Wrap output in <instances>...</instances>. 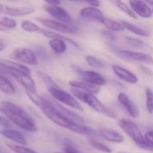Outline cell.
Listing matches in <instances>:
<instances>
[{"label":"cell","mask_w":153,"mask_h":153,"mask_svg":"<svg viewBox=\"0 0 153 153\" xmlns=\"http://www.w3.org/2000/svg\"><path fill=\"white\" fill-rule=\"evenodd\" d=\"M12 122L7 118L4 115H0V126L3 128H11L12 126Z\"/></svg>","instance_id":"e575fe53"},{"label":"cell","mask_w":153,"mask_h":153,"mask_svg":"<svg viewBox=\"0 0 153 153\" xmlns=\"http://www.w3.org/2000/svg\"><path fill=\"white\" fill-rule=\"evenodd\" d=\"M38 74H39V76L41 78V80L45 82V84L48 86V87H51V86H56L57 84L48 75V74H43V73H38Z\"/></svg>","instance_id":"1f68e13d"},{"label":"cell","mask_w":153,"mask_h":153,"mask_svg":"<svg viewBox=\"0 0 153 153\" xmlns=\"http://www.w3.org/2000/svg\"><path fill=\"white\" fill-rule=\"evenodd\" d=\"M37 53H38V55H37V56H39V57H47V53H46V51H45V49L43 48H39L38 50H37Z\"/></svg>","instance_id":"f35d334b"},{"label":"cell","mask_w":153,"mask_h":153,"mask_svg":"<svg viewBox=\"0 0 153 153\" xmlns=\"http://www.w3.org/2000/svg\"><path fill=\"white\" fill-rule=\"evenodd\" d=\"M121 22H122L125 30H127L130 32H132V33H134V34H135L137 36H142V37H149L150 36V33L147 30H145L144 29H142V28H140V27L129 22L122 21Z\"/></svg>","instance_id":"603a6c76"},{"label":"cell","mask_w":153,"mask_h":153,"mask_svg":"<svg viewBox=\"0 0 153 153\" xmlns=\"http://www.w3.org/2000/svg\"><path fill=\"white\" fill-rule=\"evenodd\" d=\"M44 9L55 20L64 22L66 23L74 24L73 19H72L71 15L69 14V13L65 8L61 7L60 5H48H48L44 6Z\"/></svg>","instance_id":"30bf717a"},{"label":"cell","mask_w":153,"mask_h":153,"mask_svg":"<svg viewBox=\"0 0 153 153\" xmlns=\"http://www.w3.org/2000/svg\"><path fill=\"white\" fill-rule=\"evenodd\" d=\"M126 40L128 41V43H130L131 45L136 47V48H142V47H145V43L138 39H134V38H131V37H127Z\"/></svg>","instance_id":"d6a6232c"},{"label":"cell","mask_w":153,"mask_h":153,"mask_svg":"<svg viewBox=\"0 0 153 153\" xmlns=\"http://www.w3.org/2000/svg\"><path fill=\"white\" fill-rule=\"evenodd\" d=\"M89 143H90V145H91L92 148L98 150L99 152H101L103 153L112 152L111 149H110L108 146H107L106 144H104V143H100V142H99V141H97V140L91 139V140H89Z\"/></svg>","instance_id":"f1b7e54d"},{"label":"cell","mask_w":153,"mask_h":153,"mask_svg":"<svg viewBox=\"0 0 153 153\" xmlns=\"http://www.w3.org/2000/svg\"><path fill=\"white\" fill-rule=\"evenodd\" d=\"M55 153H65V152H55Z\"/></svg>","instance_id":"f6af8a7d"},{"label":"cell","mask_w":153,"mask_h":153,"mask_svg":"<svg viewBox=\"0 0 153 153\" xmlns=\"http://www.w3.org/2000/svg\"><path fill=\"white\" fill-rule=\"evenodd\" d=\"M146 109L150 114H153V91L151 89H146Z\"/></svg>","instance_id":"4dcf8cb0"},{"label":"cell","mask_w":153,"mask_h":153,"mask_svg":"<svg viewBox=\"0 0 153 153\" xmlns=\"http://www.w3.org/2000/svg\"><path fill=\"white\" fill-rule=\"evenodd\" d=\"M0 65H2L6 70L11 71V72H17V73L30 74V69L27 65H22V64L16 62V61L0 58Z\"/></svg>","instance_id":"2e32d148"},{"label":"cell","mask_w":153,"mask_h":153,"mask_svg":"<svg viewBox=\"0 0 153 153\" xmlns=\"http://www.w3.org/2000/svg\"><path fill=\"white\" fill-rule=\"evenodd\" d=\"M129 4L135 14L142 18H151L153 15L152 9L143 0H129Z\"/></svg>","instance_id":"5bb4252c"},{"label":"cell","mask_w":153,"mask_h":153,"mask_svg":"<svg viewBox=\"0 0 153 153\" xmlns=\"http://www.w3.org/2000/svg\"><path fill=\"white\" fill-rule=\"evenodd\" d=\"M0 26L5 30H14L17 27V22L10 16L0 15Z\"/></svg>","instance_id":"d4e9b609"},{"label":"cell","mask_w":153,"mask_h":153,"mask_svg":"<svg viewBox=\"0 0 153 153\" xmlns=\"http://www.w3.org/2000/svg\"><path fill=\"white\" fill-rule=\"evenodd\" d=\"M4 48H5V44H4L2 40H0V52L3 51Z\"/></svg>","instance_id":"60d3db41"},{"label":"cell","mask_w":153,"mask_h":153,"mask_svg":"<svg viewBox=\"0 0 153 153\" xmlns=\"http://www.w3.org/2000/svg\"><path fill=\"white\" fill-rule=\"evenodd\" d=\"M6 146L8 149H10L14 153H38L34 150L28 148L24 145L21 144H13V143H6Z\"/></svg>","instance_id":"484cf974"},{"label":"cell","mask_w":153,"mask_h":153,"mask_svg":"<svg viewBox=\"0 0 153 153\" xmlns=\"http://www.w3.org/2000/svg\"><path fill=\"white\" fill-rule=\"evenodd\" d=\"M76 74L78 77L81 79V81L89 82L91 84L96 85V86H103L107 83L106 78L101 75L100 74L91 71V70H82V69H77Z\"/></svg>","instance_id":"9c48e42d"},{"label":"cell","mask_w":153,"mask_h":153,"mask_svg":"<svg viewBox=\"0 0 153 153\" xmlns=\"http://www.w3.org/2000/svg\"><path fill=\"white\" fill-rule=\"evenodd\" d=\"M79 15L82 19L85 21L96 22L100 23H103L106 18L103 13L98 7H94V6H88L81 9L79 12Z\"/></svg>","instance_id":"8fae6325"},{"label":"cell","mask_w":153,"mask_h":153,"mask_svg":"<svg viewBox=\"0 0 153 153\" xmlns=\"http://www.w3.org/2000/svg\"><path fill=\"white\" fill-rule=\"evenodd\" d=\"M86 62L92 68L102 69V68L106 67V65L100 59H99V58H97V57H95L93 56H86Z\"/></svg>","instance_id":"f546056e"},{"label":"cell","mask_w":153,"mask_h":153,"mask_svg":"<svg viewBox=\"0 0 153 153\" xmlns=\"http://www.w3.org/2000/svg\"><path fill=\"white\" fill-rule=\"evenodd\" d=\"M21 27L24 31H27V32H39L41 30V28L38 24L29 20L23 21L21 24Z\"/></svg>","instance_id":"4316f807"},{"label":"cell","mask_w":153,"mask_h":153,"mask_svg":"<svg viewBox=\"0 0 153 153\" xmlns=\"http://www.w3.org/2000/svg\"><path fill=\"white\" fill-rule=\"evenodd\" d=\"M48 90L50 95L59 103H62L74 110H78V111L83 110V108L82 107L78 100L73 94L62 90L57 85L48 87Z\"/></svg>","instance_id":"3957f363"},{"label":"cell","mask_w":153,"mask_h":153,"mask_svg":"<svg viewBox=\"0 0 153 153\" xmlns=\"http://www.w3.org/2000/svg\"><path fill=\"white\" fill-rule=\"evenodd\" d=\"M63 152L65 153H80L79 151L71 143H65L63 148Z\"/></svg>","instance_id":"d590c367"},{"label":"cell","mask_w":153,"mask_h":153,"mask_svg":"<svg viewBox=\"0 0 153 153\" xmlns=\"http://www.w3.org/2000/svg\"><path fill=\"white\" fill-rule=\"evenodd\" d=\"M113 51L120 58L130 60V61L140 62V63H143V64L150 65H153V57L149 54L143 53V52H137V51L119 50V49H116Z\"/></svg>","instance_id":"ba28073f"},{"label":"cell","mask_w":153,"mask_h":153,"mask_svg":"<svg viewBox=\"0 0 153 153\" xmlns=\"http://www.w3.org/2000/svg\"><path fill=\"white\" fill-rule=\"evenodd\" d=\"M68 1L74 2V3H84V4H88L91 6H94V7H99L100 5V0H68Z\"/></svg>","instance_id":"836d02e7"},{"label":"cell","mask_w":153,"mask_h":153,"mask_svg":"<svg viewBox=\"0 0 153 153\" xmlns=\"http://www.w3.org/2000/svg\"><path fill=\"white\" fill-rule=\"evenodd\" d=\"M42 113L54 124L57 125L60 127H63L65 129H67L69 131H72L75 134H85V135H94L95 132L88 127L87 126H81L70 118H68L66 116H65L55 105L54 101L50 100L48 98L42 97V101L40 106L39 107Z\"/></svg>","instance_id":"6da1fadb"},{"label":"cell","mask_w":153,"mask_h":153,"mask_svg":"<svg viewBox=\"0 0 153 153\" xmlns=\"http://www.w3.org/2000/svg\"><path fill=\"white\" fill-rule=\"evenodd\" d=\"M152 12H153V10H152Z\"/></svg>","instance_id":"bcb514c9"},{"label":"cell","mask_w":153,"mask_h":153,"mask_svg":"<svg viewBox=\"0 0 153 153\" xmlns=\"http://www.w3.org/2000/svg\"><path fill=\"white\" fill-rule=\"evenodd\" d=\"M143 1H145L146 3H148V4H150L153 5V0H143Z\"/></svg>","instance_id":"b9f144b4"},{"label":"cell","mask_w":153,"mask_h":153,"mask_svg":"<svg viewBox=\"0 0 153 153\" xmlns=\"http://www.w3.org/2000/svg\"><path fill=\"white\" fill-rule=\"evenodd\" d=\"M69 85L72 88L74 89H78L83 91H87V92H91V93H98L100 91V87L91 84L89 82H83V81H70L69 82Z\"/></svg>","instance_id":"d6986e66"},{"label":"cell","mask_w":153,"mask_h":153,"mask_svg":"<svg viewBox=\"0 0 153 153\" xmlns=\"http://www.w3.org/2000/svg\"><path fill=\"white\" fill-rule=\"evenodd\" d=\"M117 7L123 12L125 13L127 16H129L132 19H137V15L135 14V13L132 10V8L130 6H128L126 3H124L121 0H117Z\"/></svg>","instance_id":"83f0119b"},{"label":"cell","mask_w":153,"mask_h":153,"mask_svg":"<svg viewBox=\"0 0 153 153\" xmlns=\"http://www.w3.org/2000/svg\"><path fill=\"white\" fill-rule=\"evenodd\" d=\"M144 138H145V141L150 143H152L153 144V130H150V131H147L144 134Z\"/></svg>","instance_id":"74e56055"},{"label":"cell","mask_w":153,"mask_h":153,"mask_svg":"<svg viewBox=\"0 0 153 153\" xmlns=\"http://www.w3.org/2000/svg\"><path fill=\"white\" fill-rule=\"evenodd\" d=\"M112 70L114 74L121 80L125 81L126 82H128L130 84H136L138 82V78L137 76L131 72L130 70L122 67L117 65H112Z\"/></svg>","instance_id":"9a60e30c"},{"label":"cell","mask_w":153,"mask_h":153,"mask_svg":"<svg viewBox=\"0 0 153 153\" xmlns=\"http://www.w3.org/2000/svg\"><path fill=\"white\" fill-rule=\"evenodd\" d=\"M104 26L111 31H123L125 30V28L122 24V22L115 21L113 19H108V18H105L103 23Z\"/></svg>","instance_id":"cb8c5ba5"},{"label":"cell","mask_w":153,"mask_h":153,"mask_svg":"<svg viewBox=\"0 0 153 153\" xmlns=\"http://www.w3.org/2000/svg\"><path fill=\"white\" fill-rule=\"evenodd\" d=\"M139 147L143 150H145V151H149V152H153V144L152 143H150L148 142L145 141V143H143V144L139 145Z\"/></svg>","instance_id":"8d00e7d4"},{"label":"cell","mask_w":153,"mask_h":153,"mask_svg":"<svg viewBox=\"0 0 153 153\" xmlns=\"http://www.w3.org/2000/svg\"><path fill=\"white\" fill-rule=\"evenodd\" d=\"M6 1H8V2H16L18 0H6Z\"/></svg>","instance_id":"ee69618b"},{"label":"cell","mask_w":153,"mask_h":153,"mask_svg":"<svg viewBox=\"0 0 153 153\" xmlns=\"http://www.w3.org/2000/svg\"><path fill=\"white\" fill-rule=\"evenodd\" d=\"M48 5H60L61 0H44Z\"/></svg>","instance_id":"ab89813d"},{"label":"cell","mask_w":153,"mask_h":153,"mask_svg":"<svg viewBox=\"0 0 153 153\" xmlns=\"http://www.w3.org/2000/svg\"><path fill=\"white\" fill-rule=\"evenodd\" d=\"M48 45H49V48H51V50L56 55H62L63 53H65L66 51V48H67L66 41L65 39H59V38L50 39L48 41Z\"/></svg>","instance_id":"ffe728a7"},{"label":"cell","mask_w":153,"mask_h":153,"mask_svg":"<svg viewBox=\"0 0 153 153\" xmlns=\"http://www.w3.org/2000/svg\"><path fill=\"white\" fill-rule=\"evenodd\" d=\"M4 116L9 118V120L13 125L17 126L24 131L30 133H35L37 131L36 125L26 112L22 114H5Z\"/></svg>","instance_id":"52a82bcc"},{"label":"cell","mask_w":153,"mask_h":153,"mask_svg":"<svg viewBox=\"0 0 153 153\" xmlns=\"http://www.w3.org/2000/svg\"><path fill=\"white\" fill-rule=\"evenodd\" d=\"M71 91H72V94L78 100H80L82 103H85L86 105H88L95 112L106 115V116L109 117L110 118H115L117 117L112 111H110L108 108H107L102 104V102L93 93L83 91H81V90H78V89H74V88H73Z\"/></svg>","instance_id":"7a4b0ae2"},{"label":"cell","mask_w":153,"mask_h":153,"mask_svg":"<svg viewBox=\"0 0 153 153\" xmlns=\"http://www.w3.org/2000/svg\"><path fill=\"white\" fill-rule=\"evenodd\" d=\"M118 102L123 107V108L127 112V114L133 118H138L140 117V110L133 100L124 92H120L117 96Z\"/></svg>","instance_id":"7c38bea8"},{"label":"cell","mask_w":153,"mask_h":153,"mask_svg":"<svg viewBox=\"0 0 153 153\" xmlns=\"http://www.w3.org/2000/svg\"><path fill=\"white\" fill-rule=\"evenodd\" d=\"M38 21L40 22V23L47 27L48 29L63 33V34H75L78 32V28L71 23H66L64 22H60L57 20H49L46 18H38Z\"/></svg>","instance_id":"5b68a950"},{"label":"cell","mask_w":153,"mask_h":153,"mask_svg":"<svg viewBox=\"0 0 153 153\" xmlns=\"http://www.w3.org/2000/svg\"><path fill=\"white\" fill-rule=\"evenodd\" d=\"M10 56L14 61L27 65H36L38 64V56L36 53L27 48H16L13 50Z\"/></svg>","instance_id":"8992f818"},{"label":"cell","mask_w":153,"mask_h":153,"mask_svg":"<svg viewBox=\"0 0 153 153\" xmlns=\"http://www.w3.org/2000/svg\"><path fill=\"white\" fill-rule=\"evenodd\" d=\"M44 37L46 38H49V39H54V38H59V39H65V41H67L68 43L72 44L73 46L76 47V48H79V45L74 41L72 39L66 37V36H63L61 33L59 32H56V31H54V30H47V29H41L40 31H39Z\"/></svg>","instance_id":"7402d4cb"},{"label":"cell","mask_w":153,"mask_h":153,"mask_svg":"<svg viewBox=\"0 0 153 153\" xmlns=\"http://www.w3.org/2000/svg\"><path fill=\"white\" fill-rule=\"evenodd\" d=\"M99 134L103 139L113 143H122L125 142V137L120 133L111 128H108V127L100 128Z\"/></svg>","instance_id":"e0dca14e"},{"label":"cell","mask_w":153,"mask_h":153,"mask_svg":"<svg viewBox=\"0 0 153 153\" xmlns=\"http://www.w3.org/2000/svg\"><path fill=\"white\" fill-rule=\"evenodd\" d=\"M0 134L6 139L11 140L16 144H21V145L27 144V141L24 135L16 130L11 129V128H2L0 129Z\"/></svg>","instance_id":"ac0fdd59"},{"label":"cell","mask_w":153,"mask_h":153,"mask_svg":"<svg viewBox=\"0 0 153 153\" xmlns=\"http://www.w3.org/2000/svg\"><path fill=\"white\" fill-rule=\"evenodd\" d=\"M0 91L6 95H13L16 92L14 85L6 77V75L3 74H0Z\"/></svg>","instance_id":"44dd1931"},{"label":"cell","mask_w":153,"mask_h":153,"mask_svg":"<svg viewBox=\"0 0 153 153\" xmlns=\"http://www.w3.org/2000/svg\"><path fill=\"white\" fill-rule=\"evenodd\" d=\"M118 126L121 130L130 138L132 139L138 146L145 143L144 135L143 134L141 129L138 126L129 119H120L118 121Z\"/></svg>","instance_id":"277c9868"},{"label":"cell","mask_w":153,"mask_h":153,"mask_svg":"<svg viewBox=\"0 0 153 153\" xmlns=\"http://www.w3.org/2000/svg\"><path fill=\"white\" fill-rule=\"evenodd\" d=\"M35 11L33 7L24 6V7H13L4 4H0V14H5L10 17L14 16H24L30 14Z\"/></svg>","instance_id":"4fadbf2b"},{"label":"cell","mask_w":153,"mask_h":153,"mask_svg":"<svg viewBox=\"0 0 153 153\" xmlns=\"http://www.w3.org/2000/svg\"><path fill=\"white\" fill-rule=\"evenodd\" d=\"M5 30H6L5 29H4L3 27H1V26H0V31H5Z\"/></svg>","instance_id":"7bdbcfd3"}]
</instances>
